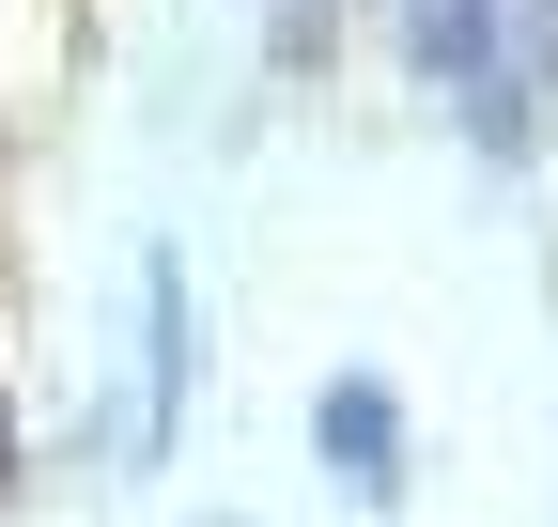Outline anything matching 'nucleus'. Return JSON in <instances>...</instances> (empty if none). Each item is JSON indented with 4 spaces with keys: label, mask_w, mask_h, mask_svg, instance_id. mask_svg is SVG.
<instances>
[{
    "label": "nucleus",
    "mask_w": 558,
    "mask_h": 527,
    "mask_svg": "<svg viewBox=\"0 0 558 527\" xmlns=\"http://www.w3.org/2000/svg\"><path fill=\"white\" fill-rule=\"evenodd\" d=\"M403 47L465 94V124H481L497 156L527 140V109H512V47H497V0H403Z\"/></svg>",
    "instance_id": "f257e3e1"
},
{
    "label": "nucleus",
    "mask_w": 558,
    "mask_h": 527,
    "mask_svg": "<svg viewBox=\"0 0 558 527\" xmlns=\"http://www.w3.org/2000/svg\"><path fill=\"white\" fill-rule=\"evenodd\" d=\"M186 434V264H140V450Z\"/></svg>",
    "instance_id": "f03ea898"
},
{
    "label": "nucleus",
    "mask_w": 558,
    "mask_h": 527,
    "mask_svg": "<svg viewBox=\"0 0 558 527\" xmlns=\"http://www.w3.org/2000/svg\"><path fill=\"white\" fill-rule=\"evenodd\" d=\"M295 16H311V0H295Z\"/></svg>",
    "instance_id": "39448f33"
},
{
    "label": "nucleus",
    "mask_w": 558,
    "mask_h": 527,
    "mask_svg": "<svg viewBox=\"0 0 558 527\" xmlns=\"http://www.w3.org/2000/svg\"><path fill=\"white\" fill-rule=\"evenodd\" d=\"M0 481H16V419H0Z\"/></svg>",
    "instance_id": "20e7f679"
},
{
    "label": "nucleus",
    "mask_w": 558,
    "mask_h": 527,
    "mask_svg": "<svg viewBox=\"0 0 558 527\" xmlns=\"http://www.w3.org/2000/svg\"><path fill=\"white\" fill-rule=\"evenodd\" d=\"M326 466H341V497H403V404H388L373 372L326 388Z\"/></svg>",
    "instance_id": "7ed1b4c3"
}]
</instances>
